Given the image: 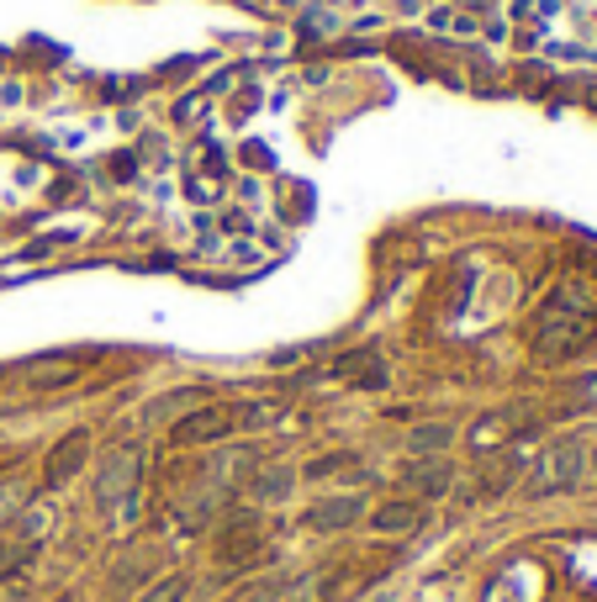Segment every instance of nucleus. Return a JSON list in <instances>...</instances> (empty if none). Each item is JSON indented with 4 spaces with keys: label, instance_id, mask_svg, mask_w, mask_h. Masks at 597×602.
Listing matches in <instances>:
<instances>
[{
    "label": "nucleus",
    "instance_id": "1",
    "mask_svg": "<svg viewBox=\"0 0 597 602\" xmlns=\"http://www.w3.org/2000/svg\"><path fill=\"white\" fill-rule=\"evenodd\" d=\"M597 344V291L566 281L545 296V307L528 323V349L540 365H566Z\"/></svg>",
    "mask_w": 597,
    "mask_h": 602
},
{
    "label": "nucleus",
    "instance_id": "2",
    "mask_svg": "<svg viewBox=\"0 0 597 602\" xmlns=\"http://www.w3.org/2000/svg\"><path fill=\"white\" fill-rule=\"evenodd\" d=\"M587 471V444L582 439H555L545 455L528 471V497H549V492H572Z\"/></svg>",
    "mask_w": 597,
    "mask_h": 602
},
{
    "label": "nucleus",
    "instance_id": "3",
    "mask_svg": "<svg viewBox=\"0 0 597 602\" xmlns=\"http://www.w3.org/2000/svg\"><path fill=\"white\" fill-rule=\"evenodd\" d=\"M138 476H144V450L138 444H122L117 455L101 465L96 476V503L112 513L117 503H133L138 497Z\"/></svg>",
    "mask_w": 597,
    "mask_h": 602
},
{
    "label": "nucleus",
    "instance_id": "4",
    "mask_svg": "<svg viewBox=\"0 0 597 602\" xmlns=\"http://www.w3.org/2000/svg\"><path fill=\"white\" fill-rule=\"evenodd\" d=\"M260 545H264L260 513H233V518L217 529V566H222V571H239V566H249V560L260 555Z\"/></svg>",
    "mask_w": 597,
    "mask_h": 602
},
{
    "label": "nucleus",
    "instance_id": "5",
    "mask_svg": "<svg viewBox=\"0 0 597 602\" xmlns=\"http://www.w3.org/2000/svg\"><path fill=\"white\" fill-rule=\"evenodd\" d=\"M239 429V412L233 408H196L186 412L175 429H169V444L175 450H196V444H222V439Z\"/></svg>",
    "mask_w": 597,
    "mask_h": 602
},
{
    "label": "nucleus",
    "instance_id": "6",
    "mask_svg": "<svg viewBox=\"0 0 597 602\" xmlns=\"http://www.w3.org/2000/svg\"><path fill=\"white\" fill-rule=\"evenodd\" d=\"M402 482L412 492V503H439V497H450L454 465L444 455H418L402 465Z\"/></svg>",
    "mask_w": 597,
    "mask_h": 602
},
{
    "label": "nucleus",
    "instance_id": "7",
    "mask_svg": "<svg viewBox=\"0 0 597 602\" xmlns=\"http://www.w3.org/2000/svg\"><path fill=\"white\" fill-rule=\"evenodd\" d=\"M85 460H91V434L85 429H74L64 434L59 444L49 450V465H43V486H70L80 471H85Z\"/></svg>",
    "mask_w": 597,
    "mask_h": 602
},
{
    "label": "nucleus",
    "instance_id": "8",
    "mask_svg": "<svg viewBox=\"0 0 597 602\" xmlns=\"http://www.w3.org/2000/svg\"><path fill=\"white\" fill-rule=\"evenodd\" d=\"M359 518H365V497H328V503H317L302 513V529L312 534H344L355 529Z\"/></svg>",
    "mask_w": 597,
    "mask_h": 602
},
{
    "label": "nucleus",
    "instance_id": "9",
    "mask_svg": "<svg viewBox=\"0 0 597 602\" xmlns=\"http://www.w3.org/2000/svg\"><path fill=\"white\" fill-rule=\"evenodd\" d=\"M328 376H334V381H349V386H365V391H381L386 386V360L376 355V349H355V355H344Z\"/></svg>",
    "mask_w": 597,
    "mask_h": 602
},
{
    "label": "nucleus",
    "instance_id": "10",
    "mask_svg": "<svg viewBox=\"0 0 597 602\" xmlns=\"http://www.w3.org/2000/svg\"><path fill=\"white\" fill-rule=\"evenodd\" d=\"M291 486H296V471H291V465H260V471L243 482V492H249L254 503L270 507V503H286Z\"/></svg>",
    "mask_w": 597,
    "mask_h": 602
},
{
    "label": "nucleus",
    "instance_id": "11",
    "mask_svg": "<svg viewBox=\"0 0 597 602\" xmlns=\"http://www.w3.org/2000/svg\"><path fill=\"white\" fill-rule=\"evenodd\" d=\"M423 524V503H412V497H397V503H381L370 513V529L376 534H412Z\"/></svg>",
    "mask_w": 597,
    "mask_h": 602
},
{
    "label": "nucleus",
    "instance_id": "12",
    "mask_svg": "<svg viewBox=\"0 0 597 602\" xmlns=\"http://www.w3.org/2000/svg\"><path fill=\"white\" fill-rule=\"evenodd\" d=\"M519 471H524V460L513 455V444H507V450H492V455H486V471H481V482H486V492L498 497V492H507V486L519 482Z\"/></svg>",
    "mask_w": 597,
    "mask_h": 602
},
{
    "label": "nucleus",
    "instance_id": "13",
    "mask_svg": "<svg viewBox=\"0 0 597 602\" xmlns=\"http://www.w3.org/2000/svg\"><path fill=\"white\" fill-rule=\"evenodd\" d=\"M27 381L32 386H70L74 381V355H49V360L27 365Z\"/></svg>",
    "mask_w": 597,
    "mask_h": 602
},
{
    "label": "nucleus",
    "instance_id": "14",
    "mask_svg": "<svg viewBox=\"0 0 597 602\" xmlns=\"http://www.w3.org/2000/svg\"><path fill=\"white\" fill-rule=\"evenodd\" d=\"M450 439H454L450 423H418V429L407 434V444H412V455H444Z\"/></svg>",
    "mask_w": 597,
    "mask_h": 602
},
{
    "label": "nucleus",
    "instance_id": "15",
    "mask_svg": "<svg viewBox=\"0 0 597 602\" xmlns=\"http://www.w3.org/2000/svg\"><path fill=\"white\" fill-rule=\"evenodd\" d=\"M186 587H191V581H186L180 571H175V577L154 581V587H148V592H144L138 602H186Z\"/></svg>",
    "mask_w": 597,
    "mask_h": 602
},
{
    "label": "nucleus",
    "instance_id": "16",
    "mask_svg": "<svg viewBox=\"0 0 597 602\" xmlns=\"http://www.w3.org/2000/svg\"><path fill=\"white\" fill-rule=\"evenodd\" d=\"M349 465H355V455H349V450H334V455H317V460H312L302 476H307V482H317V476H334V471H349Z\"/></svg>",
    "mask_w": 597,
    "mask_h": 602
},
{
    "label": "nucleus",
    "instance_id": "17",
    "mask_svg": "<svg viewBox=\"0 0 597 602\" xmlns=\"http://www.w3.org/2000/svg\"><path fill=\"white\" fill-rule=\"evenodd\" d=\"M22 503H27L22 486H17V482H0V529H6L17 513H22Z\"/></svg>",
    "mask_w": 597,
    "mask_h": 602
},
{
    "label": "nucleus",
    "instance_id": "18",
    "mask_svg": "<svg viewBox=\"0 0 597 602\" xmlns=\"http://www.w3.org/2000/svg\"><path fill=\"white\" fill-rule=\"evenodd\" d=\"M201 112H207V96H186L180 106H175V122H196Z\"/></svg>",
    "mask_w": 597,
    "mask_h": 602
},
{
    "label": "nucleus",
    "instance_id": "19",
    "mask_svg": "<svg viewBox=\"0 0 597 602\" xmlns=\"http://www.w3.org/2000/svg\"><path fill=\"white\" fill-rule=\"evenodd\" d=\"M593 465H597V450H593Z\"/></svg>",
    "mask_w": 597,
    "mask_h": 602
}]
</instances>
